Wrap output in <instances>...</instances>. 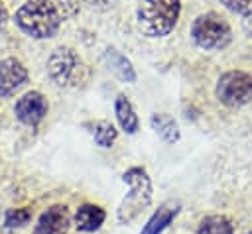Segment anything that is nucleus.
Wrapping results in <instances>:
<instances>
[{"mask_svg":"<svg viewBox=\"0 0 252 234\" xmlns=\"http://www.w3.org/2000/svg\"><path fill=\"white\" fill-rule=\"evenodd\" d=\"M16 26L33 39L53 37L63 22L61 12L51 0H26L14 16Z\"/></svg>","mask_w":252,"mask_h":234,"instance_id":"obj_1","label":"nucleus"},{"mask_svg":"<svg viewBox=\"0 0 252 234\" xmlns=\"http://www.w3.org/2000/svg\"><path fill=\"white\" fill-rule=\"evenodd\" d=\"M181 14V0H142L138 8V26L150 37L167 35Z\"/></svg>","mask_w":252,"mask_h":234,"instance_id":"obj_2","label":"nucleus"},{"mask_svg":"<svg viewBox=\"0 0 252 234\" xmlns=\"http://www.w3.org/2000/svg\"><path fill=\"white\" fill-rule=\"evenodd\" d=\"M124 183L128 185V193L124 195L120 206H118V222L130 224L134 218H138L152 203V181L142 167H130L122 175Z\"/></svg>","mask_w":252,"mask_h":234,"instance_id":"obj_3","label":"nucleus"},{"mask_svg":"<svg viewBox=\"0 0 252 234\" xmlns=\"http://www.w3.org/2000/svg\"><path fill=\"white\" fill-rule=\"evenodd\" d=\"M47 75L57 87L75 88L87 81V67L73 47L61 45L47 59Z\"/></svg>","mask_w":252,"mask_h":234,"instance_id":"obj_4","label":"nucleus"},{"mask_svg":"<svg viewBox=\"0 0 252 234\" xmlns=\"http://www.w3.org/2000/svg\"><path fill=\"white\" fill-rule=\"evenodd\" d=\"M191 37L193 41L207 51L224 49L232 39V29L228 22L217 12L199 14L191 24Z\"/></svg>","mask_w":252,"mask_h":234,"instance_id":"obj_5","label":"nucleus"},{"mask_svg":"<svg viewBox=\"0 0 252 234\" xmlns=\"http://www.w3.org/2000/svg\"><path fill=\"white\" fill-rule=\"evenodd\" d=\"M217 98L230 106H244L252 100V75L244 71H226L219 77L217 87H215Z\"/></svg>","mask_w":252,"mask_h":234,"instance_id":"obj_6","label":"nucleus"},{"mask_svg":"<svg viewBox=\"0 0 252 234\" xmlns=\"http://www.w3.org/2000/svg\"><path fill=\"white\" fill-rule=\"evenodd\" d=\"M47 108H49V104H47L45 96L37 90H30L22 98H18V102L14 106V112H16V118L22 124L35 126L45 118Z\"/></svg>","mask_w":252,"mask_h":234,"instance_id":"obj_7","label":"nucleus"},{"mask_svg":"<svg viewBox=\"0 0 252 234\" xmlns=\"http://www.w3.org/2000/svg\"><path fill=\"white\" fill-rule=\"evenodd\" d=\"M28 83V69L16 57L0 61V96L8 98Z\"/></svg>","mask_w":252,"mask_h":234,"instance_id":"obj_8","label":"nucleus"},{"mask_svg":"<svg viewBox=\"0 0 252 234\" xmlns=\"http://www.w3.org/2000/svg\"><path fill=\"white\" fill-rule=\"evenodd\" d=\"M71 224V212L65 205H51L35 222L33 234H65Z\"/></svg>","mask_w":252,"mask_h":234,"instance_id":"obj_9","label":"nucleus"},{"mask_svg":"<svg viewBox=\"0 0 252 234\" xmlns=\"http://www.w3.org/2000/svg\"><path fill=\"white\" fill-rule=\"evenodd\" d=\"M179 212V203H163L144 224L140 234H161Z\"/></svg>","mask_w":252,"mask_h":234,"instance_id":"obj_10","label":"nucleus"},{"mask_svg":"<svg viewBox=\"0 0 252 234\" xmlns=\"http://www.w3.org/2000/svg\"><path fill=\"white\" fill-rule=\"evenodd\" d=\"M104 218H106V214H104V210L98 205L87 203V205H81L77 208V212H75V226L81 232H94V230H98L102 226Z\"/></svg>","mask_w":252,"mask_h":234,"instance_id":"obj_11","label":"nucleus"},{"mask_svg":"<svg viewBox=\"0 0 252 234\" xmlns=\"http://www.w3.org/2000/svg\"><path fill=\"white\" fill-rule=\"evenodd\" d=\"M104 61H106V67L124 83H134L136 81V71L132 67V63L114 47L106 49L104 53Z\"/></svg>","mask_w":252,"mask_h":234,"instance_id":"obj_12","label":"nucleus"},{"mask_svg":"<svg viewBox=\"0 0 252 234\" xmlns=\"http://www.w3.org/2000/svg\"><path fill=\"white\" fill-rule=\"evenodd\" d=\"M150 124H152V128H154V132H156L165 144H177V142H179V138H181L179 126H177V122H175L169 114H165V112H156V114H152Z\"/></svg>","mask_w":252,"mask_h":234,"instance_id":"obj_13","label":"nucleus"},{"mask_svg":"<svg viewBox=\"0 0 252 234\" xmlns=\"http://www.w3.org/2000/svg\"><path fill=\"white\" fill-rule=\"evenodd\" d=\"M114 112H116V120H118L120 128L126 134H136V130H138V116H136V110H134L132 102L128 100V96H124V94L116 96Z\"/></svg>","mask_w":252,"mask_h":234,"instance_id":"obj_14","label":"nucleus"},{"mask_svg":"<svg viewBox=\"0 0 252 234\" xmlns=\"http://www.w3.org/2000/svg\"><path fill=\"white\" fill-rule=\"evenodd\" d=\"M197 234H234V224L224 214H209L199 222Z\"/></svg>","mask_w":252,"mask_h":234,"instance_id":"obj_15","label":"nucleus"},{"mask_svg":"<svg viewBox=\"0 0 252 234\" xmlns=\"http://www.w3.org/2000/svg\"><path fill=\"white\" fill-rule=\"evenodd\" d=\"M85 126L91 128L89 132L93 134L94 142H96L100 147H110V146L116 142V138H118V130H116L114 124L108 122V120H96V122L85 124Z\"/></svg>","mask_w":252,"mask_h":234,"instance_id":"obj_16","label":"nucleus"},{"mask_svg":"<svg viewBox=\"0 0 252 234\" xmlns=\"http://www.w3.org/2000/svg\"><path fill=\"white\" fill-rule=\"evenodd\" d=\"M30 218H32V210L30 208H26V206H22V208H10L6 212V216H4V224L8 228H20V226L28 224Z\"/></svg>","mask_w":252,"mask_h":234,"instance_id":"obj_17","label":"nucleus"},{"mask_svg":"<svg viewBox=\"0 0 252 234\" xmlns=\"http://www.w3.org/2000/svg\"><path fill=\"white\" fill-rule=\"evenodd\" d=\"M220 4L226 10H230L234 14H240V16H244L252 10V0H220Z\"/></svg>","mask_w":252,"mask_h":234,"instance_id":"obj_18","label":"nucleus"},{"mask_svg":"<svg viewBox=\"0 0 252 234\" xmlns=\"http://www.w3.org/2000/svg\"><path fill=\"white\" fill-rule=\"evenodd\" d=\"M242 29H244V33L252 39V10L242 16Z\"/></svg>","mask_w":252,"mask_h":234,"instance_id":"obj_19","label":"nucleus"},{"mask_svg":"<svg viewBox=\"0 0 252 234\" xmlns=\"http://www.w3.org/2000/svg\"><path fill=\"white\" fill-rule=\"evenodd\" d=\"M8 22V12H6V8H4V4L0 2V28H4V24Z\"/></svg>","mask_w":252,"mask_h":234,"instance_id":"obj_20","label":"nucleus"},{"mask_svg":"<svg viewBox=\"0 0 252 234\" xmlns=\"http://www.w3.org/2000/svg\"><path fill=\"white\" fill-rule=\"evenodd\" d=\"M89 2H91V6H96V8H98L100 4H102V6H108V4L112 6L114 0H89Z\"/></svg>","mask_w":252,"mask_h":234,"instance_id":"obj_21","label":"nucleus"},{"mask_svg":"<svg viewBox=\"0 0 252 234\" xmlns=\"http://www.w3.org/2000/svg\"><path fill=\"white\" fill-rule=\"evenodd\" d=\"M250 234H252V232H250Z\"/></svg>","mask_w":252,"mask_h":234,"instance_id":"obj_22","label":"nucleus"}]
</instances>
